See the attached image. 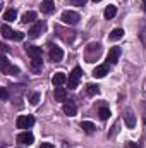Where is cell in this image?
Listing matches in <instances>:
<instances>
[{
    "mask_svg": "<svg viewBox=\"0 0 146 148\" xmlns=\"http://www.w3.org/2000/svg\"><path fill=\"white\" fill-rule=\"evenodd\" d=\"M100 53H102V45L100 43H89L88 47H86V62H95L98 57H100Z\"/></svg>",
    "mask_w": 146,
    "mask_h": 148,
    "instance_id": "obj_1",
    "label": "cell"
},
{
    "mask_svg": "<svg viewBox=\"0 0 146 148\" xmlns=\"http://www.w3.org/2000/svg\"><path fill=\"white\" fill-rule=\"evenodd\" d=\"M0 69H2V73H3V74H19V67L12 66V64L7 60V57H5V55H2V57H0Z\"/></svg>",
    "mask_w": 146,
    "mask_h": 148,
    "instance_id": "obj_2",
    "label": "cell"
},
{
    "mask_svg": "<svg viewBox=\"0 0 146 148\" xmlns=\"http://www.w3.org/2000/svg\"><path fill=\"white\" fill-rule=\"evenodd\" d=\"M33 124H35V117L33 115H19L17 121H16L17 129H29Z\"/></svg>",
    "mask_w": 146,
    "mask_h": 148,
    "instance_id": "obj_3",
    "label": "cell"
},
{
    "mask_svg": "<svg viewBox=\"0 0 146 148\" xmlns=\"http://www.w3.org/2000/svg\"><path fill=\"white\" fill-rule=\"evenodd\" d=\"M81 74H83V69H81V67H74L72 73L69 74L67 83H69V88H71V90H76V88H77L79 79H81Z\"/></svg>",
    "mask_w": 146,
    "mask_h": 148,
    "instance_id": "obj_4",
    "label": "cell"
},
{
    "mask_svg": "<svg viewBox=\"0 0 146 148\" xmlns=\"http://www.w3.org/2000/svg\"><path fill=\"white\" fill-rule=\"evenodd\" d=\"M60 19L65 24H77L79 23V14L74 12V10H64L62 16H60Z\"/></svg>",
    "mask_w": 146,
    "mask_h": 148,
    "instance_id": "obj_5",
    "label": "cell"
},
{
    "mask_svg": "<svg viewBox=\"0 0 146 148\" xmlns=\"http://www.w3.org/2000/svg\"><path fill=\"white\" fill-rule=\"evenodd\" d=\"M17 143H21V145H31L33 141H35V136L29 133V131H23V133H19L17 134Z\"/></svg>",
    "mask_w": 146,
    "mask_h": 148,
    "instance_id": "obj_6",
    "label": "cell"
},
{
    "mask_svg": "<svg viewBox=\"0 0 146 148\" xmlns=\"http://www.w3.org/2000/svg\"><path fill=\"white\" fill-rule=\"evenodd\" d=\"M26 52H28V55L31 57V60H41V48H40V47L28 45V47H26Z\"/></svg>",
    "mask_w": 146,
    "mask_h": 148,
    "instance_id": "obj_7",
    "label": "cell"
},
{
    "mask_svg": "<svg viewBox=\"0 0 146 148\" xmlns=\"http://www.w3.org/2000/svg\"><path fill=\"white\" fill-rule=\"evenodd\" d=\"M50 59H52V62H60L64 59V50L60 47H52L50 48Z\"/></svg>",
    "mask_w": 146,
    "mask_h": 148,
    "instance_id": "obj_8",
    "label": "cell"
},
{
    "mask_svg": "<svg viewBox=\"0 0 146 148\" xmlns=\"http://www.w3.org/2000/svg\"><path fill=\"white\" fill-rule=\"evenodd\" d=\"M107 74H108V64L96 66V67H95V71H93V76H95L96 79H102V77H105Z\"/></svg>",
    "mask_w": 146,
    "mask_h": 148,
    "instance_id": "obj_9",
    "label": "cell"
},
{
    "mask_svg": "<svg viewBox=\"0 0 146 148\" xmlns=\"http://www.w3.org/2000/svg\"><path fill=\"white\" fill-rule=\"evenodd\" d=\"M119 57H120V48H119V47H112L110 52H108V57H107L108 64H115V62L119 60Z\"/></svg>",
    "mask_w": 146,
    "mask_h": 148,
    "instance_id": "obj_10",
    "label": "cell"
},
{
    "mask_svg": "<svg viewBox=\"0 0 146 148\" xmlns=\"http://www.w3.org/2000/svg\"><path fill=\"white\" fill-rule=\"evenodd\" d=\"M40 7H41V12H45V14H52V12L55 10V2H53V0H43Z\"/></svg>",
    "mask_w": 146,
    "mask_h": 148,
    "instance_id": "obj_11",
    "label": "cell"
},
{
    "mask_svg": "<svg viewBox=\"0 0 146 148\" xmlns=\"http://www.w3.org/2000/svg\"><path fill=\"white\" fill-rule=\"evenodd\" d=\"M62 109H64V114H65V115H69V117H72V115L77 114V107H76V103H74V102H65Z\"/></svg>",
    "mask_w": 146,
    "mask_h": 148,
    "instance_id": "obj_12",
    "label": "cell"
},
{
    "mask_svg": "<svg viewBox=\"0 0 146 148\" xmlns=\"http://www.w3.org/2000/svg\"><path fill=\"white\" fill-rule=\"evenodd\" d=\"M53 97H55V102H65V98H67V91H65V88L55 86V93H53Z\"/></svg>",
    "mask_w": 146,
    "mask_h": 148,
    "instance_id": "obj_13",
    "label": "cell"
},
{
    "mask_svg": "<svg viewBox=\"0 0 146 148\" xmlns=\"http://www.w3.org/2000/svg\"><path fill=\"white\" fill-rule=\"evenodd\" d=\"M65 81H67V76H65L64 73H55V74H53V77H52L53 86H62Z\"/></svg>",
    "mask_w": 146,
    "mask_h": 148,
    "instance_id": "obj_14",
    "label": "cell"
},
{
    "mask_svg": "<svg viewBox=\"0 0 146 148\" xmlns=\"http://www.w3.org/2000/svg\"><path fill=\"white\" fill-rule=\"evenodd\" d=\"M43 28H45V23H41V21H38L36 24L29 29V36L31 38H38L40 36V33L43 31Z\"/></svg>",
    "mask_w": 146,
    "mask_h": 148,
    "instance_id": "obj_15",
    "label": "cell"
},
{
    "mask_svg": "<svg viewBox=\"0 0 146 148\" xmlns=\"http://www.w3.org/2000/svg\"><path fill=\"white\" fill-rule=\"evenodd\" d=\"M122 36H124V29H122V28H115V29H112V31H110L108 40H110V41H119Z\"/></svg>",
    "mask_w": 146,
    "mask_h": 148,
    "instance_id": "obj_16",
    "label": "cell"
},
{
    "mask_svg": "<svg viewBox=\"0 0 146 148\" xmlns=\"http://www.w3.org/2000/svg\"><path fill=\"white\" fill-rule=\"evenodd\" d=\"M35 19H36V12H35V10H28V12H24V14H23V17H21V23L28 24V23H33Z\"/></svg>",
    "mask_w": 146,
    "mask_h": 148,
    "instance_id": "obj_17",
    "label": "cell"
},
{
    "mask_svg": "<svg viewBox=\"0 0 146 148\" xmlns=\"http://www.w3.org/2000/svg\"><path fill=\"white\" fill-rule=\"evenodd\" d=\"M81 127H83V129H84L88 134L95 133V129H96V127H95V124H93L91 121H83V122H81Z\"/></svg>",
    "mask_w": 146,
    "mask_h": 148,
    "instance_id": "obj_18",
    "label": "cell"
},
{
    "mask_svg": "<svg viewBox=\"0 0 146 148\" xmlns=\"http://www.w3.org/2000/svg\"><path fill=\"white\" fill-rule=\"evenodd\" d=\"M17 17V10L16 9H7L5 12H3V19L5 21H14Z\"/></svg>",
    "mask_w": 146,
    "mask_h": 148,
    "instance_id": "obj_19",
    "label": "cell"
},
{
    "mask_svg": "<svg viewBox=\"0 0 146 148\" xmlns=\"http://www.w3.org/2000/svg\"><path fill=\"white\" fill-rule=\"evenodd\" d=\"M124 119H126V124H127V127H129V129H132V127L136 126V119H134L132 112H127V114L124 115Z\"/></svg>",
    "mask_w": 146,
    "mask_h": 148,
    "instance_id": "obj_20",
    "label": "cell"
},
{
    "mask_svg": "<svg viewBox=\"0 0 146 148\" xmlns=\"http://www.w3.org/2000/svg\"><path fill=\"white\" fill-rule=\"evenodd\" d=\"M115 14H117V7H115V5H108V7L105 9V12H103L105 19H112V17H115Z\"/></svg>",
    "mask_w": 146,
    "mask_h": 148,
    "instance_id": "obj_21",
    "label": "cell"
},
{
    "mask_svg": "<svg viewBox=\"0 0 146 148\" xmlns=\"http://www.w3.org/2000/svg\"><path fill=\"white\" fill-rule=\"evenodd\" d=\"M86 91H88V95H98L100 93V86L98 84H88Z\"/></svg>",
    "mask_w": 146,
    "mask_h": 148,
    "instance_id": "obj_22",
    "label": "cell"
},
{
    "mask_svg": "<svg viewBox=\"0 0 146 148\" xmlns=\"http://www.w3.org/2000/svg\"><path fill=\"white\" fill-rule=\"evenodd\" d=\"M2 36L3 38H12L14 36V31H12L7 24H3V26H2Z\"/></svg>",
    "mask_w": 146,
    "mask_h": 148,
    "instance_id": "obj_23",
    "label": "cell"
},
{
    "mask_svg": "<svg viewBox=\"0 0 146 148\" xmlns=\"http://www.w3.org/2000/svg\"><path fill=\"white\" fill-rule=\"evenodd\" d=\"M41 67H43L41 60H31V69H33V73H40Z\"/></svg>",
    "mask_w": 146,
    "mask_h": 148,
    "instance_id": "obj_24",
    "label": "cell"
},
{
    "mask_svg": "<svg viewBox=\"0 0 146 148\" xmlns=\"http://www.w3.org/2000/svg\"><path fill=\"white\" fill-rule=\"evenodd\" d=\"M98 115L105 121V119H108L110 117V110L107 109V107H100V110H98Z\"/></svg>",
    "mask_w": 146,
    "mask_h": 148,
    "instance_id": "obj_25",
    "label": "cell"
},
{
    "mask_svg": "<svg viewBox=\"0 0 146 148\" xmlns=\"http://www.w3.org/2000/svg\"><path fill=\"white\" fill-rule=\"evenodd\" d=\"M38 102H40V93H33L29 97V103L31 105H38Z\"/></svg>",
    "mask_w": 146,
    "mask_h": 148,
    "instance_id": "obj_26",
    "label": "cell"
},
{
    "mask_svg": "<svg viewBox=\"0 0 146 148\" xmlns=\"http://www.w3.org/2000/svg\"><path fill=\"white\" fill-rule=\"evenodd\" d=\"M12 40H16V41H23V40H24V33H21V31H14Z\"/></svg>",
    "mask_w": 146,
    "mask_h": 148,
    "instance_id": "obj_27",
    "label": "cell"
},
{
    "mask_svg": "<svg viewBox=\"0 0 146 148\" xmlns=\"http://www.w3.org/2000/svg\"><path fill=\"white\" fill-rule=\"evenodd\" d=\"M69 2H71L72 5H77V7H83V5H84V3H86L88 0H69Z\"/></svg>",
    "mask_w": 146,
    "mask_h": 148,
    "instance_id": "obj_28",
    "label": "cell"
},
{
    "mask_svg": "<svg viewBox=\"0 0 146 148\" xmlns=\"http://www.w3.org/2000/svg\"><path fill=\"white\" fill-rule=\"evenodd\" d=\"M0 97H2V100H7V98H9V93H7V88H2V90H0Z\"/></svg>",
    "mask_w": 146,
    "mask_h": 148,
    "instance_id": "obj_29",
    "label": "cell"
},
{
    "mask_svg": "<svg viewBox=\"0 0 146 148\" xmlns=\"http://www.w3.org/2000/svg\"><path fill=\"white\" fill-rule=\"evenodd\" d=\"M40 148H55V147H53L52 143H41V145H40Z\"/></svg>",
    "mask_w": 146,
    "mask_h": 148,
    "instance_id": "obj_30",
    "label": "cell"
},
{
    "mask_svg": "<svg viewBox=\"0 0 146 148\" xmlns=\"http://www.w3.org/2000/svg\"><path fill=\"white\" fill-rule=\"evenodd\" d=\"M129 148H139V147H138V143H129Z\"/></svg>",
    "mask_w": 146,
    "mask_h": 148,
    "instance_id": "obj_31",
    "label": "cell"
},
{
    "mask_svg": "<svg viewBox=\"0 0 146 148\" xmlns=\"http://www.w3.org/2000/svg\"><path fill=\"white\" fill-rule=\"evenodd\" d=\"M143 9H145V12H146V0H143Z\"/></svg>",
    "mask_w": 146,
    "mask_h": 148,
    "instance_id": "obj_32",
    "label": "cell"
},
{
    "mask_svg": "<svg viewBox=\"0 0 146 148\" xmlns=\"http://www.w3.org/2000/svg\"><path fill=\"white\" fill-rule=\"evenodd\" d=\"M93 2H100V0H93Z\"/></svg>",
    "mask_w": 146,
    "mask_h": 148,
    "instance_id": "obj_33",
    "label": "cell"
}]
</instances>
